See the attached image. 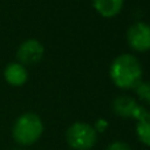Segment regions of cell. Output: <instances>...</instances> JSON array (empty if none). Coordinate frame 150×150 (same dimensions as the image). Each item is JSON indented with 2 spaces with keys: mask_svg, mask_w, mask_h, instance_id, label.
I'll return each mask as SVG.
<instances>
[{
  "mask_svg": "<svg viewBox=\"0 0 150 150\" xmlns=\"http://www.w3.org/2000/svg\"><path fill=\"white\" fill-rule=\"evenodd\" d=\"M109 76L116 87L121 90H134L142 80V66L134 55L121 54L112 62Z\"/></svg>",
  "mask_w": 150,
  "mask_h": 150,
  "instance_id": "obj_1",
  "label": "cell"
},
{
  "mask_svg": "<svg viewBox=\"0 0 150 150\" xmlns=\"http://www.w3.org/2000/svg\"><path fill=\"white\" fill-rule=\"evenodd\" d=\"M44 133V122L38 115L25 112L13 122L12 137L20 146H30L41 138Z\"/></svg>",
  "mask_w": 150,
  "mask_h": 150,
  "instance_id": "obj_2",
  "label": "cell"
},
{
  "mask_svg": "<svg viewBox=\"0 0 150 150\" xmlns=\"http://www.w3.org/2000/svg\"><path fill=\"white\" fill-rule=\"evenodd\" d=\"M98 141V132L93 125L78 121L66 130V142L73 150H91Z\"/></svg>",
  "mask_w": 150,
  "mask_h": 150,
  "instance_id": "obj_3",
  "label": "cell"
},
{
  "mask_svg": "<svg viewBox=\"0 0 150 150\" xmlns=\"http://www.w3.org/2000/svg\"><path fill=\"white\" fill-rule=\"evenodd\" d=\"M128 45L134 52L145 53L150 50V25L142 21L134 23L127 32Z\"/></svg>",
  "mask_w": 150,
  "mask_h": 150,
  "instance_id": "obj_4",
  "label": "cell"
},
{
  "mask_svg": "<svg viewBox=\"0 0 150 150\" xmlns=\"http://www.w3.org/2000/svg\"><path fill=\"white\" fill-rule=\"evenodd\" d=\"M44 45L36 38H29L21 42L16 52L17 62L24 66H34L44 58Z\"/></svg>",
  "mask_w": 150,
  "mask_h": 150,
  "instance_id": "obj_5",
  "label": "cell"
},
{
  "mask_svg": "<svg viewBox=\"0 0 150 150\" xmlns=\"http://www.w3.org/2000/svg\"><path fill=\"white\" fill-rule=\"evenodd\" d=\"M112 108L115 113L122 119L138 120L146 112V109L141 107L130 95H119L112 103Z\"/></svg>",
  "mask_w": 150,
  "mask_h": 150,
  "instance_id": "obj_6",
  "label": "cell"
},
{
  "mask_svg": "<svg viewBox=\"0 0 150 150\" xmlns=\"http://www.w3.org/2000/svg\"><path fill=\"white\" fill-rule=\"evenodd\" d=\"M28 69L20 62H11L5 66L3 76L4 80L12 87H21L28 82Z\"/></svg>",
  "mask_w": 150,
  "mask_h": 150,
  "instance_id": "obj_7",
  "label": "cell"
},
{
  "mask_svg": "<svg viewBox=\"0 0 150 150\" xmlns=\"http://www.w3.org/2000/svg\"><path fill=\"white\" fill-rule=\"evenodd\" d=\"M95 11L105 18H112L122 11L124 0H92Z\"/></svg>",
  "mask_w": 150,
  "mask_h": 150,
  "instance_id": "obj_8",
  "label": "cell"
},
{
  "mask_svg": "<svg viewBox=\"0 0 150 150\" xmlns=\"http://www.w3.org/2000/svg\"><path fill=\"white\" fill-rule=\"evenodd\" d=\"M136 134L138 140L145 146L150 148V112L146 111L140 119L137 120L136 125Z\"/></svg>",
  "mask_w": 150,
  "mask_h": 150,
  "instance_id": "obj_9",
  "label": "cell"
},
{
  "mask_svg": "<svg viewBox=\"0 0 150 150\" xmlns=\"http://www.w3.org/2000/svg\"><path fill=\"white\" fill-rule=\"evenodd\" d=\"M136 93L140 98V100H142L144 103L150 104V82H142L141 80L137 86H136Z\"/></svg>",
  "mask_w": 150,
  "mask_h": 150,
  "instance_id": "obj_10",
  "label": "cell"
},
{
  "mask_svg": "<svg viewBox=\"0 0 150 150\" xmlns=\"http://www.w3.org/2000/svg\"><path fill=\"white\" fill-rule=\"evenodd\" d=\"M107 150H132L130 145H128L127 142H122V141H115V142L109 144Z\"/></svg>",
  "mask_w": 150,
  "mask_h": 150,
  "instance_id": "obj_11",
  "label": "cell"
},
{
  "mask_svg": "<svg viewBox=\"0 0 150 150\" xmlns=\"http://www.w3.org/2000/svg\"><path fill=\"white\" fill-rule=\"evenodd\" d=\"M93 128H95V130L98 133H103L107 130V128H108V121L104 119H99L98 121L95 122V125H93Z\"/></svg>",
  "mask_w": 150,
  "mask_h": 150,
  "instance_id": "obj_12",
  "label": "cell"
}]
</instances>
